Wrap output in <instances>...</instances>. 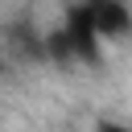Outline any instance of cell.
I'll return each instance as SVG.
<instances>
[{
    "instance_id": "obj_1",
    "label": "cell",
    "mask_w": 132,
    "mask_h": 132,
    "mask_svg": "<svg viewBox=\"0 0 132 132\" xmlns=\"http://www.w3.org/2000/svg\"><path fill=\"white\" fill-rule=\"evenodd\" d=\"M62 25H66V33H70V41H74L78 66H103V37H99L91 12L82 8V0H74V4L66 8V21H62Z\"/></svg>"
},
{
    "instance_id": "obj_2",
    "label": "cell",
    "mask_w": 132,
    "mask_h": 132,
    "mask_svg": "<svg viewBox=\"0 0 132 132\" xmlns=\"http://www.w3.org/2000/svg\"><path fill=\"white\" fill-rule=\"evenodd\" d=\"M82 8L91 12L95 29L103 41H124L132 33V8L128 0H82Z\"/></svg>"
},
{
    "instance_id": "obj_3",
    "label": "cell",
    "mask_w": 132,
    "mask_h": 132,
    "mask_svg": "<svg viewBox=\"0 0 132 132\" xmlns=\"http://www.w3.org/2000/svg\"><path fill=\"white\" fill-rule=\"evenodd\" d=\"M41 50H45V62L50 66H78V54H74V41L66 33V25H54L41 33Z\"/></svg>"
},
{
    "instance_id": "obj_4",
    "label": "cell",
    "mask_w": 132,
    "mask_h": 132,
    "mask_svg": "<svg viewBox=\"0 0 132 132\" xmlns=\"http://www.w3.org/2000/svg\"><path fill=\"white\" fill-rule=\"evenodd\" d=\"M95 132H132V124H124V120H99Z\"/></svg>"
}]
</instances>
